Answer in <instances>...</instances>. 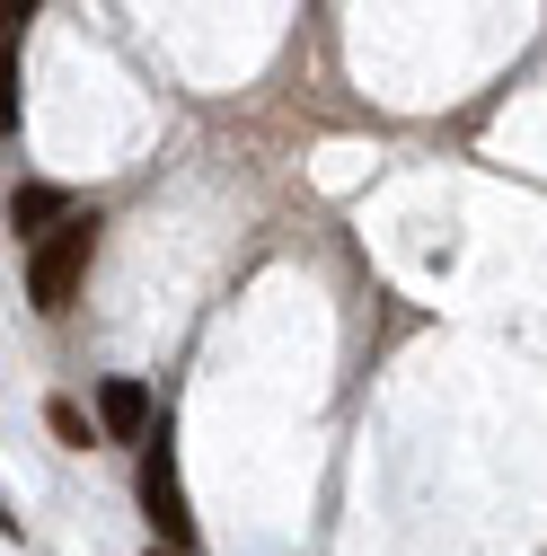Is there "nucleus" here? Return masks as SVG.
Instances as JSON below:
<instances>
[{
  "label": "nucleus",
  "instance_id": "obj_4",
  "mask_svg": "<svg viewBox=\"0 0 547 556\" xmlns=\"http://www.w3.org/2000/svg\"><path fill=\"white\" fill-rule=\"evenodd\" d=\"M62 222H72V194H62V186H18V194H10V230H18V239H44V230H62Z\"/></svg>",
  "mask_w": 547,
  "mask_h": 556
},
{
  "label": "nucleus",
  "instance_id": "obj_3",
  "mask_svg": "<svg viewBox=\"0 0 547 556\" xmlns=\"http://www.w3.org/2000/svg\"><path fill=\"white\" fill-rule=\"evenodd\" d=\"M98 425H106V442H151V389L142 380H98Z\"/></svg>",
  "mask_w": 547,
  "mask_h": 556
},
{
  "label": "nucleus",
  "instance_id": "obj_5",
  "mask_svg": "<svg viewBox=\"0 0 547 556\" xmlns=\"http://www.w3.org/2000/svg\"><path fill=\"white\" fill-rule=\"evenodd\" d=\"M44 425H53V442H72V451H89V442L106 433V425H89V415H80L72 397H53V406H44Z\"/></svg>",
  "mask_w": 547,
  "mask_h": 556
},
{
  "label": "nucleus",
  "instance_id": "obj_6",
  "mask_svg": "<svg viewBox=\"0 0 547 556\" xmlns=\"http://www.w3.org/2000/svg\"><path fill=\"white\" fill-rule=\"evenodd\" d=\"M151 556H186V547H168V539H151Z\"/></svg>",
  "mask_w": 547,
  "mask_h": 556
},
{
  "label": "nucleus",
  "instance_id": "obj_1",
  "mask_svg": "<svg viewBox=\"0 0 547 556\" xmlns=\"http://www.w3.org/2000/svg\"><path fill=\"white\" fill-rule=\"evenodd\" d=\"M89 256H98V213H72L62 230H44L36 256H27V301H36L44 318L72 309V292L89 283Z\"/></svg>",
  "mask_w": 547,
  "mask_h": 556
},
{
  "label": "nucleus",
  "instance_id": "obj_2",
  "mask_svg": "<svg viewBox=\"0 0 547 556\" xmlns=\"http://www.w3.org/2000/svg\"><path fill=\"white\" fill-rule=\"evenodd\" d=\"M142 513H151V530H160L168 547L194 539V513H186V485H177V451H168V433L142 442Z\"/></svg>",
  "mask_w": 547,
  "mask_h": 556
},
{
  "label": "nucleus",
  "instance_id": "obj_7",
  "mask_svg": "<svg viewBox=\"0 0 547 556\" xmlns=\"http://www.w3.org/2000/svg\"><path fill=\"white\" fill-rule=\"evenodd\" d=\"M27 10H36V0H10V18H27Z\"/></svg>",
  "mask_w": 547,
  "mask_h": 556
}]
</instances>
